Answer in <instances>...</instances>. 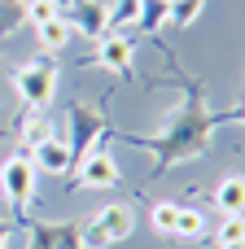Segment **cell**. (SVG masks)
I'll return each instance as SVG.
<instances>
[{
  "instance_id": "1",
  "label": "cell",
  "mask_w": 245,
  "mask_h": 249,
  "mask_svg": "<svg viewBox=\"0 0 245 249\" xmlns=\"http://www.w3.org/2000/svg\"><path fill=\"white\" fill-rule=\"evenodd\" d=\"M167 61H171V70H175L167 83L180 88V105H175V114H171V118L162 123V131H153V136L118 131L123 144H136V149H149V153H153V179H162V175H167L171 166H180V162L202 158V153L210 149V136H215L219 127H228V123H241V127H245V109H210L202 79L184 74V70L175 66L171 53H167Z\"/></svg>"
},
{
  "instance_id": "2",
  "label": "cell",
  "mask_w": 245,
  "mask_h": 249,
  "mask_svg": "<svg viewBox=\"0 0 245 249\" xmlns=\"http://www.w3.org/2000/svg\"><path fill=\"white\" fill-rule=\"evenodd\" d=\"M13 88H18V96L26 101L31 114H44V109L53 105V96H57V61H53L48 53L22 61V66L13 70Z\"/></svg>"
},
{
  "instance_id": "3",
  "label": "cell",
  "mask_w": 245,
  "mask_h": 249,
  "mask_svg": "<svg viewBox=\"0 0 245 249\" xmlns=\"http://www.w3.org/2000/svg\"><path fill=\"white\" fill-rule=\"evenodd\" d=\"M66 123H70V140H66V149H70V171H75L88 153H96V144H101V136L110 131V123H105V114H101L96 105H83V101L70 105Z\"/></svg>"
},
{
  "instance_id": "4",
  "label": "cell",
  "mask_w": 245,
  "mask_h": 249,
  "mask_svg": "<svg viewBox=\"0 0 245 249\" xmlns=\"http://www.w3.org/2000/svg\"><path fill=\"white\" fill-rule=\"evenodd\" d=\"M132 228H136V210L132 206H105V210H96L79 228V245L83 249H110L114 241H127Z\"/></svg>"
},
{
  "instance_id": "5",
  "label": "cell",
  "mask_w": 245,
  "mask_h": 249,
  "mask_svg": "<svg viewBox=\"0 0 245 249\" xmlns=\"http://www.w3.org/2000/svg\"><path fill=\"white\" fill-rule=\"evenodd\" d=\"M0 193L13 206V214L22 219L31 197H35V162H31V153H9L0 162Z\"/></svg>"
},
{
  "instance_id": "6",
  "label": "cell",
  "mask_w": 245,
  "mask_h": 249,
  "mask_svg": "<svg viewBox=\"0 0 245 249\" xmlns=\"http://www.w3.org/2000/svg\"><path fill=\"white\" fill-rule=\"evenodd\" d=\"M26 223V249H83L79 245V223H44V219H31L22 214Z\"/></svg>"
},
{
  "instance_id": "7",
  "label": "cell",
  "mask_w": 245,
  "mask_h": 249,
  "mask_svg": "<svg viewBox=\"0 0 245 249\" xmlns=\"http://www.w3.org/2000/svg\"><path fill=\"white\" fill-rule=\"evenodd\" d=\"M66 22L83 39H101L110 31V4L105 0H66Z\"/></svg>"
},
{
  "instance_id": "8",
  "label": "cell",
  "mask_w": 245,
  "mask_h": 249,
  "mask_svg": "<svg viewBox=\"0 0 245 249\" xmlns=\"http://www.w3.org/2000/svg\"><path fill=\"white\" fill-rule=\"evenodd\" d=\"M132 57H136V39L123 35V31H105L96 39V53H92V61L105 66V70H114V74H127L132 70Z\"/></svg>"
},
{
  "instance_id": "9",
  "label": "cell",
  "mask_w": 245,
  "mask_h": 249,
  "mask_svg": "<svg viewBox=\"0 0 245 249\" xmlns=\"http://www.w3.org/2000/svg\"><path fill=\"white\" fill-rule=\"evenodd\" d=\"M75 175H79V188H114L118 179H123V171H118V162L110 158V153H88L79 166H75Z\"/></svg>"
},
{
  "instance_id": "10",
  "label": "cell",
  "mask_w": 245,
  "mask_h": 249,
  "mask_svg": "<svg viewBox=\"0 0 245 249\" xmlns=\"http://www.w3.org/2000/svg\"><path fill=\"white\" fill-rule=\"evenodd\" d=\"M31 162H35V171H44V175H66L70 171V149H66V140H44V144H35L31 149Z\"/></svg>"
},
{
  "instance_id": "11",
  "label": "cell",
  "mask_w": 245,
  "mask_h": 249,
  "mask_svg": "<svg viewBox=\"0 0 245 249\" xmlns=\"http://www.w3.org/2000/svg\"><path fill=\"white\" fill-rule=\"evenodd\" d=\"M215 206L224 214H245V175H224L215 184Z\"/></svg>"
},
{
  "instance_id": "12",
  "label": "cell",
  "mask_w": 245,
  "mask_h": 249,
  "mask_svg": "<svg viewBox=\"0 0 245 249\" xmlns=\"http://www.w3.org/2000/svg\"><path fill=\"white\" fill-rule=\"evenodd\" d=\"M35 35H39V53H48V57H53V53H61V48L75 39V26H70V22H66V13H61V18H53V22H44Z\"/></svg>"
},
{
  "instance_id": "13",
  "label": "cell",
  "mask_w": 245,
  "mask_h": 249,
  "mask_svg": "<svg viewBox=\"0 0 245 249\" xmlns=\"http://www.w3.org/2000/svg\"><path fill=\"white\" fill-rule=\"evenodd\" d=\"M171 18V0H140V9H136V31H145V35H158V26Z\"/></svg>"
},
{
  "instance_id": "14",
  "label": "cell",
  "mask_w": 245,
  "mask_h": 249,
  "mask_svg": "<svg viewBox=\"0 0 245 249\" xmlns=\"http://www.w3.org/2000/svg\"><path fill=\"white\" fill-rule=\"evenodd\" d=\"M44 140H53V118L48 114H31L26 123H22V153H31L35 144H44Z\"/></svg>"
},
{
  "instance_id": "15",
  "label": "cell",
  "mask_w": 245,
  "mask_h": 249,
  "mask_svg": "<svg viewBox=\"0 0 245 249\" xmlns=\"http://www.w3.org/2000/svg\"><path fill=\"white\" fill-rule=\"evenodd\" d=\"M26 22V0H0V39H9Z\"/></svg>"
},
{
  "instance_id": "16",
  "label": "cell",
  "mask_w": 245,
  "mask_h": 249,
  "mask_svg": "<svg viewBox=\"0 0 245 249\" xmlns=\"http://www.w3.org/2000/svg\"><path fill=\"white\" fill-rule=\"evenodd\" d=\"M175 219H180V206H175V201H158V206L149 210V223H153V232H162V236H175Z\"/></svg>"
},
{
  "instance_id": "17",
  "label": "cell",
  "mask_w": 245,
  "mask_h": 249,
  "mask_svg": "<svg viewBox=\"0 0 245 249\" xmlns=\"http://www.w3.org/2000/svg\"><path fill=\"white\" fill-rule=\"evenodd\" d=\"M202 232H206V214H202V210H188V206H180V219H175V236L193 241V236H202Z\"/></svg>"
},
{
  "instance_id": "18",
  "label": "cell",
  "mask_w": 245,
  "mask_h": 249,
  "mask_svg": "<svg viewBox=\"0 0 245 249\" xmlns=\"http://www.w3.org/2000/svg\"><path fill=\"white\" fill-rule=\"evenodd\" d=\"M53 18H61V0H26V22L39 31L44 22H53Z\"/></svg>"
},
{
  "instance_id": "19",
  "label": "cell",
  "mask_w": 245,
  "mask_h": 249,
  "mask_svg": "<svg viewBox=\"0 0 245 249\" xmlns=\"http://www.w3.org/2000/svg\"><path fill=\"white\" fill-rule=\"evenodd\" d=\"M202 9H206V0H171V22L175 26H193L202 18Z\"/></svg>"
},
{
  "instance_id": "20",
  "label": "cell",
  "mask_w": 245,
  "mask_h": 249,
  "mask_svg": "<svg viewBox=\"0 0 245 249\" xmlns=\"http://www.w3.org/2000/svg\"><path fill=\"white\" fill-rule=\"evenodd\" d=\"M241 241H245V214H228V219L219 223L215 245H241Z\"/></svg>"
},
{
  "instance_id": "21",
  "label": "cell",
  "mask_w": 245,
  "mask_h": 249,
  "mask_svg": "<svg viewBox=\"0 0 245 249\" xmlns=\"http://www.w3.org/2000/svg\"><path fill=\"white\" fill-rule=\"evenodd\" d=\"M13 228H18V223H13V219H0V249L9 245V232H13Z\"/></svg>"
},
{
  "instance_id": "22",
  "label": "cell",
  "mask_w": 245,
  "mask_h": 249,
  "mask_svg": "<svg viewBox=\"0 0 245 249\" xmlns=\"http://www.w3.org/2000/svg\"><path fill=\"white\" fill-rule=\"evenodd\" d=\"M219 249H245V241H241V245H219Z\"/></svg>"
},
{
  "instance_id": "23",
  "label": "cell",
  "mask_w": 245,
  "mask_h": 249,
  "mask_svg": "<svg viewBox=\"0 0 245 249\" xmlns=\"http://www.w3.org/2000/svg\"><path fill=\"white\" fill-rule=\"evenodd\" d=\"M241 109H245V105H241Z\"/></svg>"
}]
</instances>
